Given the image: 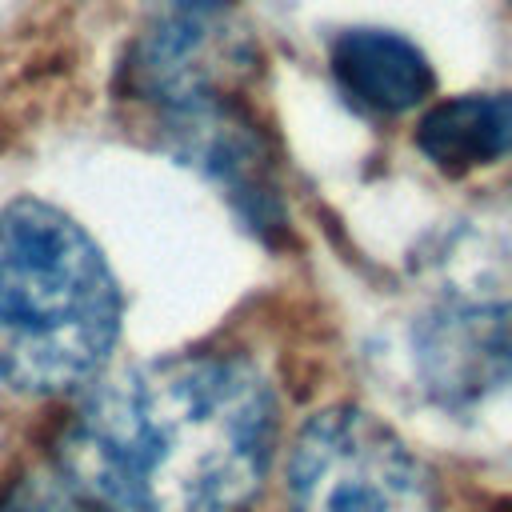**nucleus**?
<instances>
[{
	"mask_svg": "<svg viewBox=\"0 0 512 512\" xmlns=\"http://www.w3.org/2000/svg\"><path fill=\"white\" fill-rule=\"evenodd\" d=\"M288 512H436V484L420 456L372 412L340 404L316 412L288 456Z\"/></svg>",
	"mask_w": 512,
	"mask_h": 512,
	"instance_id": "7ed1b4c3",
	"label": "nucleus"
},
{
	"mask_svg": "<svg viewBox=\"0 0 512 512\" xmlns=\"http://www.w3.org/2000/svg\"><path fill=\"white\" fill-rule=\"evenodd\" d=\"M268 380L236 356H164L84 396L60 440L68 488L104 512H240L272 460Z\"/></svg>",
	"mask_w": 512,
	"mask_h": 512,
	"instance_id": "f257e3e1",
	"label": "nucleus"
},
{
	"mask_svg": "<svg viewBox=\"0 0 512 512\" xmlns=\"http://www.w3.org/2000/svg\"><path fill=\"white\" fill-rule=\"evenodd\" d=\"M160 4H168L176 16H188V20H204L208 12H216V8H224V4H232V0H160Z\"/></svg>",
	"mask_w": 512,
	"mask_h": 512,
	"instance_id": "6e6552de",
	"label": "nucleus"
},
{
	"mask_svg": "<svg viewBox=\"0 0 512 512\" xmlns=\"http://www.w3.org/2000/svg\"><path fill=\"white\" fill-rule=\"evenodd\" d=\"M332 76L340 92L376 116H396L416 108L432 92V68L424 52L400 32L348 28L328 48Z\"/></svg>",
	"mask_w": 512,
	"mask_h": 512,
	"instance_id": "39448f33",
	"label": "nucleus"
},
{
	"mask_svg": "<svg viewBox=\"0 0 512 512\" xmlns=\"http://www.w3.org/2000/svg\"><path fill=\"white\" fill-rule=\"evenodd\" d=\"M412 364L440 404H468L512 380V264L444 288L412 324Z\"/></svg>",
	"mask_w": 512,
	"mask_h": 512,
	"instance_id": "20e7f679",
	"label": "nucleus"
},
{
	"mask_svg": "<svg viewBox=\"0 0 512 512\" xmlns=\"http://www.w3.org/2000/svg\"><path fill=\"white\" fill-rule=\"evenodd\" d=\"M8 512H104L92 500H84L76 488H52V484H28L16 492Z\"/></svg>",
	"mask_w": 512,
	"mask_h": 512,
	"instance_id": "0eeeda50",
	"label": "nucleus"
},
{
	"mask_svg": "<svg viewBox=\"0 0 512 512\" xmlns=\"http://www.w3.org/2000/svg\"><path fill=\"white\" fill-rule=\"evenodd\" d=\"M420 152L444 172H476L512 156V92L440 100L416 128Z\"/></svg>",
	"mask_w": 512,
	"mask_h": 512,
	"instance_id": "423d86ee",
	"label": "nucleus"
},
{
	"mask_svg": "<svg viewBox=\"0 0 512 512\" xmlns=\"http://www.w3.org/2000/svg\"><path fill=\"white\" fill-rule=\"evenodd\" d=\"M120 336V288L96 240L44 200L0 208V384L60 396L88 384Z\"/></svg>",
	"mask_w": 512,
	"mask_h": 512,
	"instance_id": "f03ea898",
	"label": "nucleus"
}]
</instances>
